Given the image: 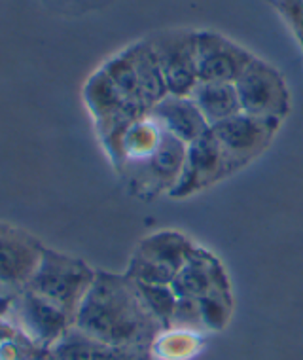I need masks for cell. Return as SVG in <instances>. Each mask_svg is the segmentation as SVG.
Here are the masks:
<instances>
[{
	"label": "cell",
	"mask_w": 303,
	"mask_h": 360,
	"mask_svg": "<svg viewBox=\"0 0 303 360\" xmlns=\"http://www.w3.org/2000/svg\"><path fill=\"white\" fill-rule=\"evenodd\" d=\"M75 328L112 347L150 349L161 326L125 274L97 269L75 317Z\"/></svg>",
	"instance_id": "1"
},
{
	"label": "cell",
	"mask_w": 303,
	"mask_h": 360,
	"mask_svg": "<svg viewBox=\"0 0 303 360\" xmlns=\"http://www.w3.org/2000/svg\"><path fill=\"white\" fill-rule=\"evenodd\" d=\"M112 84L118 87L124 99L138 114H148L150 108L167 95L150 40H141L127 46L124 51L103 65Z\"/></svg>",
	"instance_id": "2"
},
{
	"label": "cell",
	"mask_w": 303,
	"mask_h": 360,
	"mask_svg": "<svg viewBox=\"0 0 303 360\" xmlns=\"http://www.w3.org/2000/svg\"><path fill=\"white\" fill-rule=\"evenodd\" d=\"M97 269L78 256L44 247L34 275L25 288L48 300L75 319L95 281Z\"/></svg>",
	"instance_id": "3"
},
{
	"label": "cell",
	"mask_w": 303,
	"mask_h": 360,
	"mask_svg": "<svg viewBox=\"0 0 303 360\" xmlns=\"http://www.w3.org/2000/svg\"><path fill=\"white\" fill-rule=\"evenodd\" d=\"M241 110L250 116L285 122L292 110L288 84L281 70L254 56L236 82Z\"/></svg>",
	"instance_id": "4"
},
{
	"label": "cell",
	"mask_w": 303,
	"mask_h": 360,
	"mask_svg": "<svg viewBox=\"0 0 303 360\" xmlns=\"http://www.w3.org/2000/svg\"><path fill=\"white\" fill-rule=\"evenodd\" d=\"M186 150L188 144L167 133L160 148L148 160L129 165L122 171L129 184V192L135 198L146 201H152L160 195H169L176 186L184 169Z\"/></svg>",
	"instance_id": "5"
},
{
	"label": "cell",
	"mask_w": 303,
	"mask_h": 360,
	"mask_svg": "<svg viewBox=\"0 0 303 360\" xmlns=\"http://www.w3.org/2000/svg\"><path fill=\"white\" fill-rule=\"evenodd\" d=\"M239 173L236 163L229 160L226 150L220 146L217 137L209 129L205 135L188 144L186 162L180 180L173 192L169 193L171 199H188L201 193L209 188L217 186L218 182Z\"/></svg>",
	"instance_id": "6"
},
{
	"label": "cell",
	"mask_w": 303,
	"mask_h": 360,
	"mask_svg": "<svg viewBox=\"0 0 303 360\" xmlns=\"http://www.w3.org/2000/svg\"><path fill=\"white\" fill-rule=\"evenodd\" d=\"M281 125L283 122L278 120L258 118L241 112L222 124L212 125L211 131L229 160L241 171L269 148Z\"/></svg>",
	"instance_id": "7"
},
{
	"label": "cell",
	"mask_w": 303,
	"mask_h": 360,
	"mask_svg": "<svg viewBox=\"0 0 303 360\" xmlns=\"http://www.w3.org/2000/svg\"><path fill=\"white\" fill-rule=\"evenodd\" d=\"M193 32L167 31L150 38L167 94L190 97L199 84L193 51Z\"/></svg>",
	"instance_id": "8"
},
{
	"label": "cell",
	"mask_w": 303,
	"mask_h": 360,
	"mask_svg": "<svg viewBox=\"0 0 303 360\" xmlns=\"http://www.w3.org/2000/svg\"><path fill=\"white\" fill-rule=\"evenodd\" d=\"M12 313L18 319L21 334L38 347L50 351L75 326V319L68 313L29 288H21V294L13 300Z\"/></svg>",
	"instance_id": "9"
},
{
	"label": "cell",
	"mask_w": 303,
	"mask_h": 360,
	"mask_svg": "<svg viewBox=\"0 0 303 360\" xmlns=\"http://www.w3.org/2000/svg\"><path fill=\"white\" fill-rule=\"evenodd\" d=\"M193 51L199 82L236 84L248 63L254 59L252 53L243 46L212 31L193 32Z\"/></svg>",
	"instance_id": "10"
},
{
	"label": "cell",
	"mask_w": 303,
	"mask_h": 360,
	"mask_svg": "<svg viewBox=\"0 0 303 360\" xmlns=\"http://www.w3.org/2000/svg\"><path fill=\"white\" fill-rule=\"evenodd\" d=\"M42 243L31 233L0 224V285L25 288L42 256Z\"/></svg>",
	"instance_id": "11"
},
{
	"label": "cell",
	"mask_w": 303,
	"mask_h": 360,
	"mask_svg": "<svg viewBox=\"0 0 303 360\" xmlns=\"http://www.w3.org/2000/svg\"><path fill=\"white\" fill-rule=\"evenodd\" d=\"M171 286L179 298L188 300H201L211 294H231L229 277L222 262L203 247H198Z\"/></svg>",
	"instance_id": "12"
},
{
	"label": "cell",
	"mask_w": 303,
	"mask_h": 360,
	"mask_svg": "<svg viewBox=\"0 0 303 360\" xmlns=\"http://www.w3.org/2000/svg\"><path fill=\"white\" fill-rule=\"evenodd\" d=\"M148 114L163 125V129L184 144L193 143L195 139L211 129V125L207 124V120L192 97L167 94L160 103H155L150 108Z\"/></svg>",
	"instance_id": "13"
},
{
	"label": "cell",
	"mask_w": 303,
	"mask_h": 360,
	"mask_svg": "<svg viewBox=\"0 0 303 360\" xmlns=\"http://www.w3.org/2000/svg\"><path fill=\"white\" fill-rule=\"evenodd\" d=\"M148 351L150 349L112 347L72 326L51 347V356L56 360H148Z\"/></svg>",
	"instance_id": "14"
},
{
	"label": "cell",
	"mask_w": 303,
	"mask_h": 360,
	"mask_svg": "<svg viewBox=\"0 0 303 360\" xmlns=\"http://www.w3.org/2000/svg\"><path fill=\"white\" fill-rule=\"evenodd\" d=\"M198 247L199 245L193 243L192 237H188L182 231L160 230L144 237L143 241L136 245L135 255L148 258L179 274L198 250Z\"/></svg>",
	"instance_id": "15"
},
{
	"label": "cell",
	"mask_w": 303,
	"mask_h": 360,
	"mask_svg": "<svg viewBox=\"0 0 303 360\" xmlns=\"http://www.w3.org/2000/svg\"><path fill=\"white\" fill-rule=\"evenodd\" d=\"M207 120V124L218 125L241 114V101L236 84L228 82H199L190 95Z\"/></svg>",
	"instance_id": "16"
},
{
	"label": "cell",
	"mask_w": 303,
	"mask_h": 360,
	"mask_svg": "<svg viewBox=\"0 0 303 360\" xmlns=\"http://www.w3.org/2000/svg\"><path fill=\"white\" fill-rule=\"evenodd\" d=\"M203 347V332L165 328L150 345L152 356L160 360H190Z\"/></svg>",
	"instance_id": "17"
},
{
	"label": "cell",
	"mask_w": 303,
	"mask_h": 360,
	"mask_svg": "<svg viewBox=\"0 0 303 360\" xmlns=\"http://www.w3.org/2000/svg\"><path fill=\"white\" fill-rule=\"evenodd\" d=\"M136 290L141 294L144 305L154 315L163 330L171 328L173 323L174 309L179 304V296L174 294L171 285H136Z\"/></svg>",
	"instance_id": "18"
},
{
	"label": "cell",
	"mask_w": 303,
	"mask_h": 360,
	"mask_svg": "<svg viewBox=\"0 0 303 360\" xmlns=\"http://www.w3.org/2000/svg\"><path fill=\"white\" fill-rule=\"evenodd\" d=\"M201 321L207 332H220L228 326L233 311V298L231 294H211L198 300Z\"/></svg>",
	"instance_id": "19"
},
{
	"label": "cell",
	"mask_w": 303,
	"mask_h": 360,
	"mask_svg": "<svg viewBox=\"0 0 303 360\" xmlns=\"http://www.w3.org/2000/svg\"><path fill=\"white\" fill-rule=\"evenodd\" d=\"M125 275L136 285H173L174 277H176L173 269L160 266V264L135 255V252L131 256Z\"/></svg>",
	"instance_id": "20"
},
{
	"label": "cell",
	"mask_w": 303,
	"mask_h": 360,
	"mask_svg": "<svg viewBox=\"0 0 303 360\" xmlns=\"http://www.w3.org/2000/svg\"><path fill=\"white\" fill-rule=\"evenodd\" d=\"M303 48V0H269Z\"/></svg>",
	"instance_id": "21"
},
{
	"label": "cell",
	"mask_w": 303,
	"mask_h": 360,
	"mask_svg": "<svg viewBox=\"0 0 303 360\" xmlns=\"http://www.w3.org/2000/svg\"><path fill=\"white\" fill-rule=\"evenodd\" d=\"M13 338H15V328L8 326V324L2 321V317H0V345L4 342H8V340H13Z\"/></svg>",
	"instance_id": "22"
}]
</instances>
